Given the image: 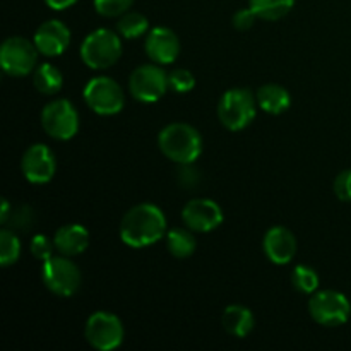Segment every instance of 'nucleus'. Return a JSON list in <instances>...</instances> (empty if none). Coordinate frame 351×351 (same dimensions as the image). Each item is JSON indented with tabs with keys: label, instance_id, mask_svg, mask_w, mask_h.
Listing matches in <instances>:
<instances>
[{
	"label": "nucleus",
	"instance_id": "nucleus-27",
	"mask_svg": "<svg viewBox=\"0 0 351 351\" xmlns=\"http://www.w3.org/2000/svg\"><path fill=\"white\" fill-rule=\"evenodd\" d=\"M95 10L103 17H120L129 12L134 0H93Z\"/></svg>",
	"mask_w": 351,
	"mask_h": 351
},
{
	"label": "nucleus",
	"instance_id": "nucleus-15",
	"mask_svg": "<svg viewBox=\"0 0 351 351\" xmlns=\"http://www.w3.org/2000/svg\"><path fill=\"white\" fill-rule=\"evenodd\" d=\"M33 41L40 55H43V57H58L71 45V29L58 19L45 21L34 31Z\"/></svg>",
	"mask_w": 351,
	"mask_h": 351
},
{
	"label": "nucleus",
	"instance_id": "nucleus-23",
	"mask_svg": "<svg viewBox=\"0 0 351 351\" xmlns=\"http://www.w3.org/2000/svg\"><path fill=\"white\" fill-rule=\"evenodd\" d=\"M295 0H249V7L257 14L259 19L278 21L290 14Z\"/></svg>",
	"mask_w": 351,
	"mask_h": 351
},
{
	"label": "nucleus",
	"instance_id": "nucleus-29",
	"mask_svg": "<svg viewBox=\"0 0 351 351\" xmlns=\"http://www.w3.org/2000/svg\"><path fill=\"white\" fill-rule=\"evenodd\" d=\"M34 223V213L29 206H17V208H12V213H10V218L7 221L10 230L17 232V230H29Z\"/></svg>",
	"mask_w": 351,
	"mask_h": 351
},
{
	"label": "nucleus",
	"instance_id": "nucleus-32",
	"mask_svg": "<svg viewBox=\"0 0 351 351\" xmlns=\"http://www.w3.org/2000/svg\"><path fill=\"white\" fill-rule=\"evenodd\" d=\"M178 173V184L184 185L185 189L195 187L199 182V171L194 168V163L180 165V171Z\"/></svg>",
	"mask_w": 351,
	"mask_h": 351
},
{
	"label": "nucleus",
	"instance_id": "nucleus-8",
	"mask_svg": "<svg viewBox=\"0 0 351 351\" xmlns=\"http://www.w3.org/2000/svg\"><path fill=\"white\" fill-rule=\"evenodd\" d=\"M41 127L55 141H71L79 132V112L65 98L51 99L40 115Z\"/></svg>",
	"mask_w": 351,
	"mask_h": 351
},
{
	"label": "nucleus",
	"instance_id": "nucleus-6",
	"mask_svg": "<svg viewBox=\"0 0 351 351\" xmlns=\"http://www.w3.org/2000/svg\"><path fill=\"white\" fill-rule=\"evenodd\" d=\"M88 108L98 115H117L125 106V93L115 79L108 75H96L89 79L82 91Z\"/></svg>",
	"mask_w": 351,
	"mask_h": 351
},
{
	"label": "nucleus",
	"instance_id": "nucleus-18",
	"mask_svg": "<svg viewBox=\"0 0 351 351\" xmlns=\"http://www.w3.org/2000/svg\"><path fill=\"white\" fill-rule=\"evenodd\" d=\"M221 326L233 338H247L254 331L256 317L245 305L232 304L223 311Z\"/></svg>",
	"mask_w": 351,
	"mask_h": 351
},
{
	"label": "nucleus",
	"instance_id": "nucleus-4",
	"mask_svg": "<svg viewBox=\"0 0 351 351\" xmlns=\"http://www.w3.org/2000/svg\"><path fill=\"white\" fill-rule=\"evenodd\" d=\"M257 99L250 89L232 88L221 95L218 101V119L225 129L240 132L254 122L257 115Z\"/></svg>",
	"mask_w": 351,
	"mask_h": 351
},
{
	"label": "nucleus",
	"instance_id": "nucleus-17",
	"mask_svg": "<svg viewBox=\"0 0 351 351\" xmlns=\"http://www.w3.org/2000/svg\"><path fill=\"white\" fill-rule=\"evenodd\" d=\"M89 232L86 226L79 225V223H69V225L60 226L53 235L55 249L58 254L67 257L81 256L86 252L89 247Z\"/></svg>",
	"mask_w": 351,
	"mask_h": 351
},
{
	"label": "nucleus",
	"instance_id": "nucleus-34",
	"mask_svg": "<svg viewBox=\"0 0 351 351\" xmlns=\"http://www.w3.org/2000/svg\"><path fill=\"white\" fill-rule=\"evenodd\" d=\"M10 213H12V206H10V202L7 199H2V209H0V223L2 225H7V221L10 218Z\"/></svg>",
	"mask_w": 351,
	"mask_h": 351
},
{
	"label": "nucleus",
	"instance_id": "nucleus-33",
	"mask_svg": "<svg viewBox=\"0 0 351 351\" xmlns=\"http://www.w3.org/2000/svg\"><path fill=\"white\" fill-rule=\"evenodd\" d=\"M75 2H77V0H45V3L53 10H65L69 9V7L74 5Z\"/></svg>",
	"mask_w": 351,
	"mask_h": 351
},
{
	"label": "nucleus",
	"instance_id": "nucleus-13",
	"mask_svg": "<svg viewBox=\"0 0 351 351\" xmlns=\"http://www.w3.org/2000/svg\"><path fill=\"white\" fill-rule=\"evenodd\" d=\"M223 218V209L218 202L208 197L192 199L182 209V221L194 233L215 232L221 226Z\"/></svg>",
	"mask_w": 351,
	"mask_h": 351
},
{
	"label": "nucleus",
	"instance_id": "nucleus-9",
	"mask_svg": "<svg viewBox=\"0 0 351 351\" xmlns=\"http://www.w3.org/2000/svg\"><path fill=\"white\" fill-rule=\"evenodd\" d=\"M84 338L89 346L98 351H113L125 338L123 322L112 312L98 311L91 314L84 326Z\"/></svg>",
	"mask_w": 351,
	"mask_h": 351
},
{
	"label": "nucleus",
	"instance_id": "nucleus-7",
	"mask_svg": "<svg viewBox=\"0 0 351 351\" xmlns=\"http://www.w3.org/2000/svg\"><path fill=\"white\" fill-rule=\"evenodd\" d=\"M308 314L324 328H339L350 321L351 302L338 290L315 291L308 298Z\"/></svg>",
	"mask_w": 351,
	"mask_h": 351
},
{
	"label": "nucleus",
	"instance_id": "nucleus-25",
	"mask_svg": "<svg viewBox=\"0 0 351 351\" xmlns=\"http://www.w3.org/2000/svg\"><path fill=\"white\" fill-rule=\"evenodd\" d=\"M291 285L298 293L312 295L319 288V274L314 267L300 264L291 271Z\"/></svg>",
	"mask_w": 351,
	"mask_h": 351
},
{
	"label": "nucleus",
	"instance_id": "nucleus-16",
	"mask_svg": "<svg viewBox=\"0 0 351 351\" xmlns=\"http://www.w3.org/2000/svg\"><path fill=\"white\" fill-rule=\"evenodd\" d=\"M298 243L295 239L293 232L288 230L287 226H271L263 239V250L267 259L278 266L291 263L293 257L297 256Z\"/></svg>",
	"mask_w": 351,
	"mask_h": 351
},
{
	"label": "nucleus",
	"instance_id": "nucleus-30",
	"mask_svg": "<svg viewBox=\"0 0 351 351\" xmlns=\"http://www.w3.org/2000/svg\"><path fill=\"white\" fill-rule=\"evenodd\" d=\"M332 189H335V194L339 201L351 202V168L339 171L338 177L335 178Z\"/></svg>",
	"mask_w": 351,
	"mask_h": 351
},
{
	"label": "nucleus",
	"instance_id": "nucleus-5",
	"mask_svg": "<svg viewBox=\"0 0 351 351\" xmlns=\"http://www.w3.org/2000/svg\"><path fill=\"white\" fill-rule=\"evenodd\" d=\"M41 281L48 291L62 298L74 297L82 283L77 264L67 256H51L41 266Z\"/></svg>",
	"mask_w": 351,
	"mask_h": 351
},
{
	"label": "nucleus",
	"instance_id": "nucleus-24",
	"mask_svg": "<svg viewBox=\"0 0 351 351\" xmlns=\"http://www.w3.org/2000/svg\"><path fill=\"white\" fill-rule=\"evenodd\" d=\"M21 240L17 233L10 228H3L0 232V264L2 267H9L16 264L21 257Z\"/></svg>",
	"mask_w": 351,
	"mask_h": 351
},
{
	"label": "nucleus",
	"instance_id": "nucleus-31",
	"mask_svg": "<svg viewBox=\"0 0 351 351\" xmlns=\"http://www.w3.org/2000/svg\"><path fill=\"white\" fill-rule=\"evenodd\" d=\"M256 19H257V14L254 12L250 7H243V9L237 10V12L233 14L232 24L235 29L247 31V29H250L254 24H256Z\"/></svg>",
	"mask_w": 351,
	"mask_h": 351
},
{
	"label": "nucleus",
	"instance_id": "nucleus-10",
	"mask_svg": "<svg viewBox=\"0 0 351 351\" xmlns=\"http://www.w3.org/2000/svg\"><path fill=\"white\" fill-rule=\"evenodd\" d=\"M38 51L34 41L24 36H9L0 47V65L12 77H24L34 72L38 65Z\"/></svg>",
	"mask_w": 351,
	"mask_h": 351
},
{
	"label": "nucleus",
	"instance_id": "nucleus-26",
	"mask_svg": "<svg viewBox=\"0 0 351 351\" xmlns=\"http://www.w3.org/2000/svg\"><path fill=\"white\" fill-rule=\"evenodd\" d=\"M168 86L171 91L185 95L195 88V77L189 69H173L171 72H168Z\"/></svg>",
	"mask_w": 351,
	"mask_h": 351
},
{
	"label": "nucleus",
	"instance_id": "nucleus-1",
	"mask_svg": "<svg viewBox=\"0 0 351 351\" xmlns=\"http://www.w3.org/2000/svg\"><path fill=\"white\" fill-rule=\"evenodd\" d=\"M167 216L151 202L132 206L120 221V240L130 249L154 245L167 235Z\"/></svg>",
	"mask_w": 351,
	"mask_h": 351
},
{
	"label": "nucleus",
	"instance_id": "nucleus-22",
	"mask_svg": "<svg viewBox=\"0 0 351 351\" xmlns=\"http://www.w3.org/2000/svg\"><path fill=\"white\" fill-rule=\"evenodd\" d=\"M117 33L123 40H137V38L146 36L149 33V21L144 14L129 10V12L122 14L117 21Z\"/></svg>",
	"mask_w": 351,
	"mask_h": 351
},
{
	"label": "nucleus",
	"instance_id": "nucleus-12",
	"mask_svg": "<svg viewBox=\"0 0 351 351\" xmlns=\"http://www.w3.org/2000/svg\"><path fill=\"white\" fill-rule=\"evenodd\" d=\"M21 171L29 184H48L57 173V158L47 144H33L21 158Z\"/></svg>",
	"mask_w": 351,
	"mask_h": 351
},
{
	"label": "nucleus",
	"instance_id": "nucleus-14",
	"mask_svg": "<svg viewBox=\"0 0 351 351\" xmlns=\"http://www.w3.org/2000/svg\"><path fill=\"white\" fill-rule=\"evenodd\" d=\"M144 50L151 62L160 65H170L180 55V40L170 27H151L144 40Z\"/></svg>",
	"mask_w": 351,
	"mask_h": 351
},
{
	"label": "nucleus",
	"instance_id": "nucleus-2",
	"mask_svg": "<svg viewBox=\"0 0 351 351\" xmlns=\"http://www.w3.org/2000/svg\"><path fill=\"white\" fill-rule=\"evenodd\" d=\"M158 147L173 163H195L202 153V136L191 123H168L158 134Z\"/></svg>",
	"mask_w": 351,
	"mask_h": 351
},
{
	"label": "nucleus",
	"instance_id": "nucleus-11",
	"mask_svg": "<svg viewBox=\"0 0 351 351\" xmlns=\"http://www.w3.org/2000/svg\"><path fill=\"white\" fill-rule=\"evenodd\" d=\"M168 72L160 64L139 65L129 75V91L141 103H156L167 95Z\"/></svg>",
	"mask_w": 351,
	"mask_h": 351
},
{
	"label": "nucleus",
	"instance_id": "nucleus-20",
	"mask_svg": "<svg viewBox=\"0 0 351 351\" xmlns=\"http://www.w3.org/2000/svg\"><path fill=\"white\" fill-rule=\"evenodd\" d=\"M165 243L167 249L175 259H189L194 256L195 249H197V240L192 230L185 228H170L165 235Z\"/></svg>",
	"mask_w": 351,
	"mask_h": 351
},
{
	"label": "nucleus",
	"instance_id": "nucleus-28",
	"mask_svg": "<svg viewBox=\"0 0 351 351\" xmlns=\"http://www.w3.org/2000/svg\"><path fill=\"white\" fill-rule=\"evenodd\" d=\"M29 250H31V256H33L34 259L45 263V261L50 259L51 256H55L53 252L57 249H55L53 239H50V237L47 235H34L33 239H31Z\"/></svg>",
	"mask_w": 351,
	"mask_h": 351
},
{
	"label": "nucleus",
	"instance_id": "nucleus-19",
	"mask_svg": "<svg viewBox=\"0 0 351 351\" xmlns=\"http://www.w3.org/2000/svg\"><path fill=\"white\" fill-rule=\"evenodd\" d=\"M256 99L259 108L269 115H281L291 105V96L288 89L274 82L261 86L256 93Z\"/></svg>",
	"mask_w": 351,
	"mask_h": 351
},
{
	"label": "nucleus",
	"instance_id": "nucleus-21",
	"mask_svg": "<svg viewBox=\"0 0 351 351\" xmlns=\"http://www.w3.org/2000/svg\"><path fill=\"white\" fill-rule=\"evenodd\" d=\"M33 86L36 88L38 93L47 96L57 95L64 86V75H62L60 69L55 67L50 62H43V64L36 65L33 72Z\"/></svg>",
	"mask_w": 351,
	"mask_h": 351
},
{
	"label": "nucleus",
	"instance_id": "nucleus-3",
	"mask_svg": "<svg viewBox=\"0 0 351 351\" xmlns=\"http://www.w3.org/2000/svg\"><path fill=\"white\" fill-rule=\"evenodd\" d=\"M79 55L89 69L105 71L122 57V36L108 27H98L82 40Z\"/></svg>",
	"mask_w": 351,
	"mask_h": 351
}]
</instances>
